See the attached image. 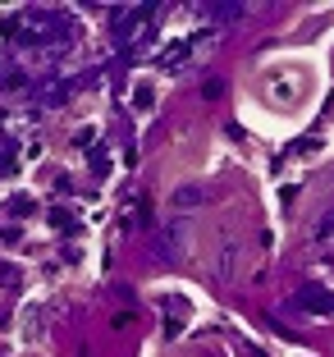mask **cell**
<instances>
[{
	"mask_svg": "<svg viewBox=\"0 0 334 357\" xmlns=\"http://www.w3.org/2000/svg\"><path fill=\"white\" fill-rule=\"evenodd\" d=\"M174 206H179V211L202 206V188H179V192H174Z\"/></svg>",
	"mask_w": 334,
	"mask_h": 357,
	"instance_id": "1",
	"label": "cell"
}]
</instances>
